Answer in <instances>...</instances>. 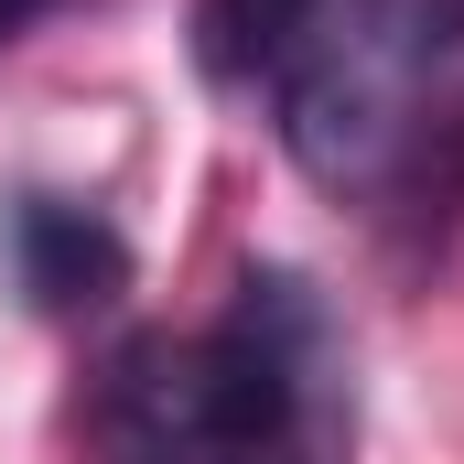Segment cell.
I'll return each instance as SVG.
<instances>
[{
	"mask_svg": "<svg viewBox=\"0 0 464 464\" xmlns=\"http://www.w3.org/2000/svg\"><path fill=\"white\" fill-rule=\"evenodd\" d=\"M98 464H346L356 367L303 270H248L217 324L130 335L87 400Z\"/></svg>",
	"mask_w": 464,
	"mask_h": 464,
	"instance_id": "cell-1",
	"label": "cell"
},
{
	"mask_svg": "<svg viewBox=\"0 0 464 464\" xmlns=\"http://www.w3.org/2000/svg\"><path fill=\"white\" fill-rule=\"evenodd\" d=\"M421 76V33L400 0H324V22L303 33V54L270 76L281 151L314 184H367L400 151V109Z\"/></svg>",
	"mask_w": 464,
	"mask_h": 464,
	"instance_id": "cell-2",
	"label": "cell"
},
{
	"mask_svg": "<svg viewBox=\"0 0 464 464\" xmlns=\"http://www.w3.org/2000/svg\"><path fill=\"white\" fill-rule=\"evenodd\" d=\"M11 281L33 292V314H98L130 292V237L76 195H22L11 206Z\"/></svg>",
	"mask_w": 464,
	"mask_h": 464,
	"instance_id": "cell-3",
	"label": "cell"
},
{
	"mask_svg": "<svg viewBox=\"0 0 464 464\" xmlns=\"http://www.w3.org/2000/svg\"><path fill=\"white\" fill-rule=\"evenodd\" d=\"M324 22V0H195V65L217 87H259L303 54V33Z\"/></svg>",
	"mask_w": 464,
	"mask_h": 464,
	"instance_id": "cell-4",
	"label": "cell"
},
{
	"mask_svg": "<svg viewBox=\"0 0 464 464\" xmlns=\"http://www.w3.org/2000/svg\"><path fill=\"white\" fill-rule=\"evenodd\" d=\"M411 33H421V65L464 54V0H421V11H411Z\"/></svg>",
	"mask_w": 464,
	"mask_h": 464,
	"instance_id": "cell-5",
	"label": "cell"
},
{
	"mask_svg": "<svg viewBox=\"0 0 464 464\" xmlns=\"http://www.w3.org/2000/svg\"><path fill=\"white\" fill-rule=\"evenodd\" d=\"M44 11H65V0H0V54H11V44H22V33L44 22Z\"/></svg>",
	"mask_w": 464,
	"mask_h": 464,
	"instance_id": "cell-6",
	"label": "cell"
}]
</instances>
